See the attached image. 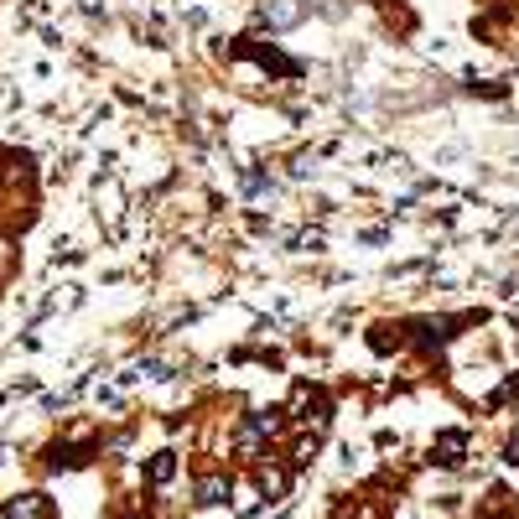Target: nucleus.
<instances>
[{
    "instance_id": "1",
    "label": "nucleus",
    "mask_w": 519,
    "mask_h": 519,
    "mask_svg": "<svg viewBox=\"0 0 519 519\" xmlns=\"http://www.w3.org/2000/svg\"><path fill=\"white\" fill-rule=\"evenodd\" d=\"M431 458L442 462V467H458V462L467 458V436H462V431H442L436 447H431Z\"/></svg>"
},
{
    "instance_id": "2",
    "label": "nucleus",
    "mask_w": 519,
    "mask_h": 519,
    "mask_svg": "<svg viewBox=\"0 0 519 519\" xmlns=\"http://www.w3.org/2000/svg\"><path fill=\"white\" fill-rule=\"evenodd\" d=\"M5 519H53V504L42 493H21V499L5 504Z\"/></svg>"
},
{
    "instance_id": "3",
    "label": "nucleus",
    "mask_w": 519,
    "mask_h": 519,
    "mask_svg": "<svg viewBox=\"0 0 519 519\" xmlns=\"http://www.w3.org/2000/svg\"><path fill=\"white\" fill-rule=\"evenodd\" d=\"M306 16V5L302 0H265V21H271V27H296V21H302Z\"/></svg>"
},
{
    "instance_id": "4",
    "label": "nucleus",
    "mask_w": 519,
    "mask_h": 519,
    "mask_svg": "<svg viewBox=\"0 0 519 519\" xmlns=\"http://www.w3.org/2000/svg\"><path fill=\"white\" fill-rule=\"evenodd\" d=\"M286 489H291V473H286V467H271V462H265V467H260V493L280 499Z\"/></svg>"
},
{
    "instance_id": "5",
    "label": "nucleus",
    "mask_w": 519,
    "mask_h": 519,
    "mask_svg": "<svg viewBox=\"0 0 519 519\" xmlns=\"http://www.w3.org/2000/svg\"><path fill=\"white\" fill-rule=\"evenodd\" d=\"M198 504H229V478H203L198 483Z\"/></svg>"
},
{
    "instance_id": "6",
    "label": "nucleus",
    "mask_w": 519,
    "mask_h": 519,
    "mask_svg": "<svg viewBox=\"0 0 519 519\" xmlns=\"http://www.w3.org/2000/svg\"><path fill=\"white\" fill-rule=\"evenodd\" d=\"M172 473H177V452H156L151 458V483H172Z\"/></svg>"
},
{
    "instance_id": "7",
    "label": "nucleus",
    "mask_w": 519,
    "mask_h": 519,
    "mask_svg": "<svg viewBox=\"0 0 519 519\" xmlns=\"http://www.w3.org/2000/svg\"><path fill=\"white\" fill-rule=\"evenodd\" d=\"M312 458H317V431H312V436H302V442L291 447V467H306Z\"/></svg>"
},
{
    "instance_id": "8",
    "label": "nucleus",
    "mask_w": 519,
    "mask_h": 519,
    "mask_svg": "<svg viewBox=\"0 0 519 519\" xmlns=\"http://www.w3.org/2000/svg\"><path fill=\"white\" fill-rule=\"evenodd\" d=\"M509 462H519V431L509 436Z\"/></svg>"
}]
</instances>
